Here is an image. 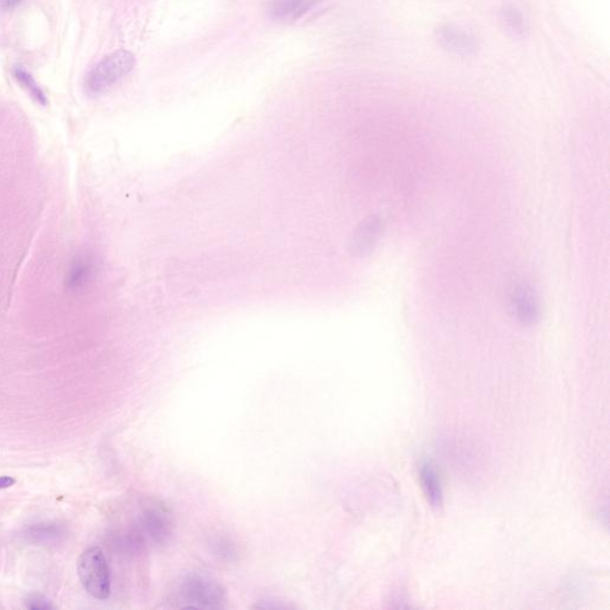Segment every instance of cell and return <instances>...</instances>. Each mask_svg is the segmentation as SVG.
<instances>
[{"mask_svg":"<svg viewBox=\"0 0 610 610\" xmlns=\"http://www.w3.org/2000/svg\"><path fill=\"white\" fill-rule=\"evenodd\" d=\"M501 21L505 29L515 37H525L528 31V23H527L525 15L513 5H505L501 10Z\"/></svg>","mask_w":610,"mask_h":610,"instance_id":"10","label":"cell"},{"mask_svg":"<svg viewBox=\"0 0 610 610\" xmlns=\"http://www.w3.org/2000/svg\"><path fill=\"white\" fill-rule=\"evenodd\" d=\"M320 0H273L269 17L274 21L291 22L303 17Z\"/></svg>","mask_w":610,"mask_h":610,"instance_id":"8","label":"cell"},{"mask_svg":"<svg viewBox=\"0 0 610 610\" xmlns=\"http://www.w3.org/2000/svg\"><path fill=\"white\" fill-rule=\"evenodd\" d=\"M418 475L421 480L422 489L430 505L434 508H440L443 500L441 482L430 461H423L418 468Z\"/></svg>","mask_w":610,"mask_h":610,"instance_id":"9","label":"cell"},{"mask_svg":"<svg viewBox=\"0 0 610 610\" xmlns=\"http://www.w3.org/2000/svg\"><path fill=\"white\" fill-rule=\"evenodd\" d=\"M26 607L31 610H49L54 608L51 602L37 593H33L26 598Z\"/></svg>","mask_w":610,"mask_h":610,"instance_id":"13","label":"cell"},{"mask_svg":"<svg viewBox=\"0 0 610 610\" xmlns=\"http://www.w3.org/2000/svg\"><path fill=\"white\" fill-rule=\"evenodd\" d=\"M134 67L135 56L130 51H114L96 63L85 76V91L91 97L104 94L123 81Z\"/></svg>","mask_w":610,"mask_h":610,"instance_id":"1","label":"cell"},{"mask_svg":"<svg viewBox=\"0 0 610 610\" xmlns=\"http://www.w3.org/2000/svg\"><path fill=\"white\" fill-rule=\"evenodd\" d=\"M384 222L379 216H370L355 228L350 240V253L354 257H366L375 251L383 235Z\"/></svg>","mask_w":610,"mask_h":610,"instance_id":"5","label":"cell"},{"mask_svg":"<svg viewBox=\"0 0 610 610\" xmlns=\"http://www.w3.org/2000/svg\"><path fill=\"white\" fill-rule=\"evenodd\" d=\"M177 607L214 609L222 607L224 590L219 583L199 573L184 577L177 586Z\"/></svg>","mask_w":610,"mask_h":610,"instance_id":"2","label":"cell"},{"mask_svg":"<svg viewBox=\"0 0 610 610\" xmlns=\"http://www.w3.org/2000/svg\"><path fill=\"white\" fill-rule=\"evenodd\" d=\"M97 262L91 255H78L69 264L66 274V287L73 292L84 290L96 278Z\"/></svg>","mask_w":610,"mask_h":610,"instance_id":"7","label":"cell"},{"mask_svg":"<svg viewBox=\"0 0 610 610\" xmlns=\"http://www.w3.org/2000/svg\"><path fill=\"white\" fill-rule=\"evenodd\" d=\"M12 74L15 79L18 81V84L22 85V87L29 93L30 97L33 98L35 101H37L38 104L43 106L48 104L46 93L43 92V90L35 81L34 76H31L26 69L23 67H15Z\"/></svg>","mask_w":610,"mask_h":610,"instance_id":"11","label":"cell"},{"mask_svg":"<svg viewBox=\"0 0 610 610\" xmlns=\"http://www.w3.org/2000/svg\"><path fill=\"white\" fill-rule=\"evenodd\" d=\"M61 535L60 527L48 523H40L26 528L24 538L34 543H46L55 541Z\"/></svg>","mask_w":610,"mask_h":610,"instance_id":"12","label":"cell"},{"mask_svg":"<svg viewBox=\"0 0 610 610\" xmlns=\"http://www.w3.org/2000/svg\"><path fill=\"white\" fill-rule=\"evenodd\" d=\"M435 38L445 51L457 56H471L478 49L476 36L453 24L439 26Z\"/></svg>","mask_w":610,"mask_h":610,"instance_id":"4","label":"cell"},{"mask_svg":"<svg viewBox=\"0 0 610 610\" xmlns=\"http://www.w3.org/2000/svg\"><path fill=\"white\" fill-rule=\"evenodd\" d=\"M78 575L90 596L96 600L109 598L111 593L109 565L101 548L93 546L81 554L78 560Z\"/></svg>","mask_w":610,"mask_h":610,"instance_id":"3","label":"cell"},{"mask_svg":"<svg viewBox=\"0 0 610 610\" xmlns=\"http://www.w3.org/2000/svg\"><path fill=\"white\" fill-rule=\"evenodd\" d=\"M15 483H16V480L13 477L1 476L0 477V490L11 488Z\"/></svg>","mask_w":610,"mask_h":610,"instance_id":"15","label":"cell"},{"mask_svg":"<svg viewBox=\"0 0 610 610\" xmlns=\"http://www.w3.org/2000/svg\"><path fill=\"white\" fill-rule=\"evenodd\" d=\"M253 608H264V609H289L291 606L284 604L282 602L274 601V600H264V601L257 602V604H254Z\"/></svg>","mask_w":610,"mask_h":610,"instance_id":"14","label":"cell"},{"mask_svg":"<svg viewBox=\"0 0 610 610\" xmlns=\"http://www.w3.org/2000/svg\"><path fill=\"white\" fill-rule=\"evenodd\" d=\"M510 309L514 317L523 325H534L540 320V305L532 287L518 284L510 295Z\"/></svg>","mask_w":610,"mask_h":610,"instance_id":"6","label":"cell"}]
</instances>
